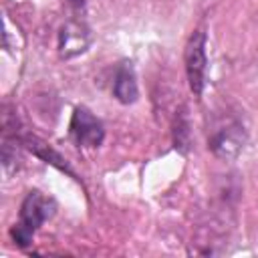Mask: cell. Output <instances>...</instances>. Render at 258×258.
<instances>
[{
    "label": "cell",
    "mask_w": 258,
    "mask_h": 258,
    "mask_svg": "<svg viewBox=\"0 0 258 258\" xmlns=\"http://www.w3.org/2000/svg\"><path fill=\"white\" fill-rule=\"evenodd\" d=\"M56 202L50 196H44L38 189H32L26 194V198L20 204L18 222L10 228V238L18 248H26L32 244V238L36 230L54 216Z\"/></svg>",
    "instance_id": "6da1fadb"
},
{
    "label": "cell",
    "mask_w": 258,
    "mask_h": 258,
    "mask_svg": "<svg viewBox=\"0 0 258 258\" xmlns=\"http://www.w3.org/2000/svg\"><path fill=\"white\" fill-rule=\"evenodd\" d=\"M206 44H208V36L202 28L194 30V34L189 36L187 44H185V73H187V83L189 89L196 97H202L204 87H206V79H208V54H206Z\"/></svg>",
    "instance_id": "7a4b0ae2"
},
{
    "label": "cell",
    "mask_w": 258,
    "mask_h": 258,
    "mask_svg": "<svg viewBox=\"0 0 258 258\" xmlns=\"http://www.w3.org/2000/svg\"><path fill=\"white\" fill-rule=\"evenodd\" d=\"M69 137L77 147L95 149L105 139V127L87 107H75L69 123Z\"/></svg>",
    "instance_id": "3957f363"
},
{
    "label": "cell",
    "mask_w": 258,
    "mask_h": 258,
    "mask_svg": "<svg viewBox=\"0 0 258 258\" xmlns=\"http://www.w3.org/2000/svg\"><path fill=\"white\" fill-rule=\"evenodd\" d=\"M244 145H246V129L236 119L218 125L208 139V149L220 159H234L244 149Z\"/></svg>",
    "instance_id": "277c9868"
},
{
    "label": "cell",
    "mask_w": 258,
    "mask_h": 258,
    "mask_svg": "<svg viewBox=\"0 0 258 258\" xmlns=\"http://www.w3.org/2000/svg\"><path fill=\"white\" fill-rule=\"evenodd\" d=\"M14 139H16L24 149H28L34 157H38L40 161H44V163H48V165H52V167H56V169H60V171H67L69 175L75 177V171L71 169L69 161H67L56 149H52L44 139H40V137H36V135H32V133H26V131L14 133Z\"/></svg>",
    "instance_id": "5b68a950"
},
{
    "label": "cell",
    "mask_w": 258,
    "mask_h": 258,
    "mask_svg": "<svg viewBox=\"0 0 258 258\" xmlns=\"http://www.w3.org/2000/svg\"><path fill=\"white\" fill-rule=\"evenodd\" d=\"M89 42H91V34L87 30L85 24L81 22H67L62 28H60V34H58V52L62 58H73L81 52H85L89 48Z\"/></svg>",
    "instance_id": "8992f818"
},
{
    "label": "cell",
    "mask_w": 258,
    "mask_h": 258,
    "mask_svg": "<svg viewBox=\"0 0 258 258\" xmlns=\"http://www.w3.org/2000/svg\"><path fill=\"white\" fill-rule=\"evenodd\" d=\"M113 97L123 105L137 101L139 89H137V77H135V69L131 60H123L117 67L115 81H113Z\"/></svg>",
    "instance_id": "52a82bcc"
},
{
    "label": "cell",
    "mask_w": 258,
    "mask_h": 258,
    "mask_svg": "<svg viewBox=\"0 0 258 258\" xmlns=\"http://www.w3.org/2000/svg\"><path fill=\"white\" fill-rule=\"evenodd\" d=\"M173 147L181 153H187V149L191 147V125H189V117H187V109L181 107L175 115V123H173Z\"/></svg>",
    "instance_id": "ba28073f"
}]
</instances>
